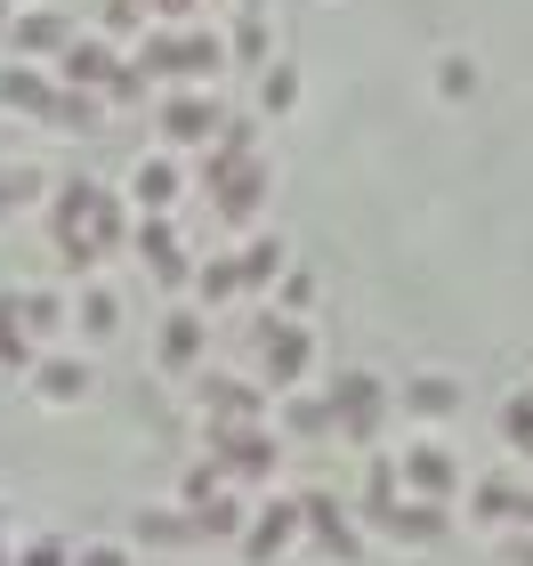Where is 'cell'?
Masks as SVG:
<instances>
[{
  "mask_svg": "<svg viewBox=\"0 0 533 566\" xmlns=\"http://www.w3.org/2000/svg\"><path fill=\"white\" fill-rule=\"evenodd\" d=\"M130 57L146 65V82H211V73L226 65V49H218V33H202V24H162V33H138V49Z\"/></svg>",
  "mask_w": 533,
  "mask_h": 566,
  "instance_id": "cell-1",
  "label": "cell"
},
{
  "mask_svg": "<svg viewBox=\"0 0 533 566\" xmlns=\"http://www.w3.org/2000/svg\"><path fill=\"white\" fill-rule=\"evenodd\" d=\"M65 41H73V24L49 9V0H24V9L9 17V33H0V49H9V57H24V65H57Z\"/></svg>",
  "mask_w": 533,
  "mask_h": 566,
  "instance_id": "cell-2",
  "label": "cell"
},
{
  "mask_svg": "<svg viewBox=\"0 0 533 566\" xmlns=\"http://www.w3.org/2000/svg\"><path fill=\"white\" fill-rule=\"evenodd\" d=\"M154 122H162V138H170V146H211L226 114H218V97L202 90V82H178L162 106H154Z\"/></svg>",
  "mask_w": 533,
  "mask_h": 566,
  "instance_id": "cell-3",
  "label": "cell"
},
{
  "mask_svg": "<svg viewBox=\"0 0 533 566\" xmlns=\"http://www.w3.org/2000/svg\"><path fill=\"white\" fill-rule=\"evenodd\" d=\"M114 73H121V41H106V33H73L65 57H57V82L65 90H97V97H106Z\"/></svg>",
  "mask_w": 533,
  "mask_h": 566,
  "instance_id": "cell-4",
  "label": "cell"
},
{
  "mask_svg": "<svg viewBox=\"0 0 533 566\" xmlns=\"http://www.w3.org/2000/svg\"><path fill=\"white\" fill-rule=\"evenodd\" d=\"M49 97H57V73H49V65H24V57L0 65V114L41 122V114H49Z\"/></svg>",
  "mask_w": 533,
  "mask_h": 566,
  "instance_id": "cell-5",
  "label": "cell"
},
{
  "mask_svg": "<svg viewBox=\"0 0 533 566\" xmlns=\"http://www.w3.org/2000/svg\"><path fill=\"white\" fill-rule=\"evenodd\" d=\"M130 251L154 268V283H186V260H178V235H170V211H138Z\"/></svg>",
  "mask_w": 533,
  "mask_h": 566,
  "instance_id": "cell-6",
  "label": "cell"
},
{
  "mask_svg": "<svg viewBox=\"0 0 533 566\" xmlns=\"http://www.w3.org/2000/svg\"><path fill=\"white\" fill-rule=\"evenodd\" d=\"M24 380H33L41 405H82L89 397V365H82V356H33V373H24Z\"/></svg>",
  "mask_w": 533,
  "mask_h": 566,
  "instance_id": "cell-7",
  "label": "cell"
},
{
  "mask_svg": "<svg viewBox=\"0 0 533 566\" xmlns=\"http://www.w3.org/2000/svg\"><path fill=\"white\" fill-rule=\"evenodd\" d=\"M49 130H57V138H89L97 130V122H106V97H97V90H65L57 82V97H49Z\"/></svg>",
  "mask_w": 533,
  "mask_h": 566,
  "instance_id": "cell-8",
  "label": "cell"
},
{
  "mask_svg": "<svg viewBox=\"0 0 533 566\" xmlns=\"http://www.w3.org/2000/svg\"><path fill=\"white\" fill-rule=\"evenodd\" d=\"M170 202H178V163L170 154H146L130 170V211H170Z\"/></svg>",
  "mask_w": 533,
  "mask_h": 566,
  "instance_id": "cell-9",
  "label": "cell"
},
{
  "mask_svg": "<svg viewBox=\"0 0 533 566\" xmlns=\"http://www.w3.org/2000/svg\"><path fill=\"white\" fill-rule=\"evenodd\" d=\"M73 332H82V340H114L121 332V300L106 292V283H89V292L73 300Z\"/></svg>",
  "mask_w": 533,
  "mask_h": 566,
  "instance_id": "cell-10",
  "label": "cell"
},
{
  "mask_svg": "<svg viewBox=\"0 0 533 566\" xmlns=\"http://www.w3.org/2000/svg\"><path fill=\"white\" fill-rule=\"evenodd\" d=\"M33 202H49V178L33 163H0V219L9 211H33Z\"/></svg>",
  "mask_w": 533,
  "mask_h": 566,
  "instance_id": "cell-11",
  "label": "cell"
},
{
  "mask_svg": "<svg viewBox=\"0 0 533 566\" xmlns=\"http://www.w3.org/2000/svg\"><path fill=\"white\" fill-rule=\"evenodd\" d=\"M299 106V65L291 57H267L259 65V114H291Z\"/></svg>",
  "mask_w": 533,
  "mask_h": 566,
  "instance_id": "cell-12",
  "label": "cell"
},
{
  "mask_svg": "<svg viewBox=\"0 0 533 566\" xmlns=\"http://www.w3.org/2000/svg\"><path fill=\"white\" fill-rule=\"evenodd\" d=\"M17 324L33 332V340H49V332L65 324V300L57 292H17Z\"/></svg>",
  "mask_w": 533,
  "mask_h": 566,
  "instance_id": "cell-13",
  "label": "cell"
},
{
  "mask_svg": "<svg viewBox=\"0 0 533 566\" xmlns=\"http://www.w3.org/2000/svg\"><path fill=\"white\" fill-rule=\"evenodd\" d=\"M226 57L267 65V9H243V17H235V49H226Z\"/></svg>",
  "mask_w": 533,
  "mask_h": 566,
  "instance_id": "cell-14",
  "label": "cell"
},
{
  "mask_svg": "<svg viewBox=\"0 0 533 566\" xmlns=\"http://www.w3.org/2000/svg\"><path fill=\"white\" fill-rule=\"evenodd\" d=\"M194 348H202V324H194V316H170V332H162V365H170V373H186V365H194Z\"/></svg>",
  "mask_w": 533,
  "mask_h": 566,
  "instance_id": "cell-15",
  "label": "cell"
},
{
  "mask_svg": "<svg viewBox=\"0 0 533 566\" xmlns=\"http://www.w3.org/2000/svg\"><path fill=\"white\" fill-rule=\"evenodd\" d=\"M106 106H146V65L138 57H121V73L106 82Z\"/></svg>",
  "mask_w": 533,
  "mask_h": 566,
  "instance_id": "cell-16",
  "label": "cell"
},
{
  "mask_svg": "<svg viewBox=\"0 0 533 566\" xmlns=\"http://www.w3.org/2000/svg\"><path fill=\"white\" fill-rule=\"evenodd\" d=\"M146 33V0H106V41H130Z\"/></svg>",
  "mask_w": 533,
  "mask_h": 566,
  "instance_id": "cell-17",
  "label": "cell"
},
{
  "mask_svg": "<svg viewBox=\"0 0 533 566\" xmlns=\"http://www.w3.org/2000/svg\"><path fill=\"white\" fill-rule=\"evenodd\" d=\"M138 543H186V526L170 510H138Z\"/></svg>",
  "mask_w": 533,
  "mask_h": 566,
  "instance_id": "cell-18",
  "label": "cell"
},
{
  "mask_svg": "<svg viewBox=\"0 0 533 566\" xmlns=\"http://www.w3.org/2000/svg\"><path fill=\"white\" fill-rule=\"evenodd\" d=\"M235 283H243V260H211L202 268V300H226Z\"/></svg>",
  "mask_w": 533,
  "mask_h": 566,
  "instance_id": "cell-19",
  "label": "cell"
},
{
  "mask_svg": "<svg viewBox=\"0 0 533 566\" xmlns=\"http://www.w3.org/2000/svg\"><path fill=\"white\" fill-rule=\"evenodd\" d=\"M275 260H284V243H250V251H243V283H267Z\"/></svg>",
  "mask_w": 533,
  "mask_h": 566,
  "instance_id": "cell-20",
  "label": "cell"
},
{
  "mask_svg": "<svg viewBox=\"0 0 533 566\" xmlns=\"http://www.w3.org/2000/svg\"><path fill=\"white\" fill-rule=\"evenodd\" d=\"M469 82H477V65H461V57L437 65V90H445V97H469Z\"/></svg>",
  "mask_w": 533,
  "mask_h": 566,
  "instance_id": "cell-21",
  "label": "cell"
},
{
  "mask_svg": "<svg viewBox=\"0 0 533 566\" xmlns=\"http://www.w3.org/2000/svg\"><path fill=\"white\" fill-rule=\"evenodd\" d=\"M267 356H275V373H291L299 365V332H267Z\"/></svg>",
  "mask_w": 533,
  "mask_h": 566,
  "instance_id": "cell-22",
  "label": "cell"
},
{
  "mask_svg": "<svg viewBox=\"0 0 533 566\" xmlns=\"http://www.w3.org/2000/svg\"><path fill=\"white\" fill-rule=\"evenodd\" d=\"M82 566H130V551H121V543H97V551H82Z\"/></svg>",
  "mask_w": 533,
  "mask_h": 566,
  "instance_id": "cell-23",
  "label": "cell"
},
{
  "mask_svg": "<svg viewBox=\"0 0 533 566\" xmlns=\"http://www.w3.org/2000/svg\"><path fill=\"white\" fill-rule=\"evenodd\" d=\"M24 566H65V551H57V543H49V534H41V543L24 551Z\"/></svg>",
  "mask_w": 533,
  "mask_h": 566,
  "instance_id": "cell-24",
  "label": "cell"
},
{
  "mask_svg": "<svg viewBox=\"0 0 533 566\" xmlns=\"http://www.w3.org/2000/svg\"><path fill=\"white\" fill-rule=\"evenodd\" d=\"M17 9H24V0H0V33H9V17H17Z\"/></svg>",
  "mask_w": 533,
  "mask_h": 566,
  "instance_id": "cell-25",
  "label": "cell"
},
{
  "mask_svg": "<svg viewBox=\"0 0 533 566\" xmlns=\"http://www.w3.org/2000/svg\"><path fill=\"white\" fill-rule=\"evenodd\" d=\"M235 9H267V0H235Z\"/></svg>",
  "mask_w": 533,
  "mask_h": 566,
  "instance_id": "cell-26",
  "label": "cell"
},
{
  "mask_svg": "<svg viewBox=\"0 0 533 566\" xmlns=\"http://www.w3.org/2000/svg\"><path fill=\"white\" fill-rule=\"evenodd\" d=\"M0 526H9V510H0Z\"/></svg>",
  "mask_w": 533,
  "mask_h": 566,
  "instance_id": "cell-27",
  "label": "cell"
}]
</instances>
